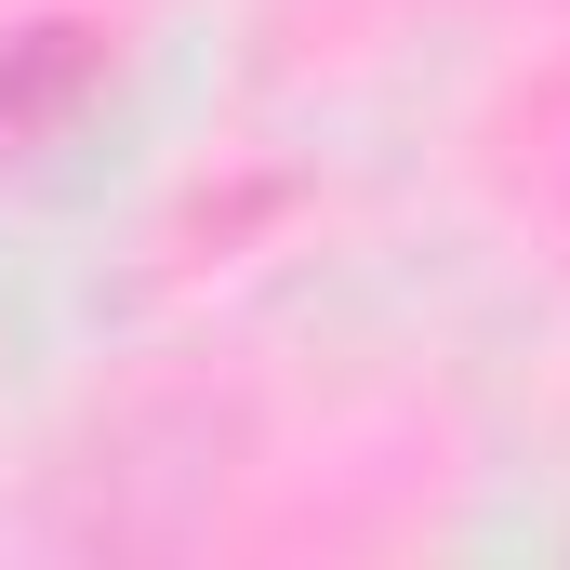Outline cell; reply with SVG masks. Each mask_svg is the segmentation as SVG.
<instances>
[{
	"label": "cell",
	"mask_w": 570,
	"mask_h": 570,
	"mask_svg": "<svg viewBox=\"0 0 570 570\" xmlns=\"http://www.w3.org/2000/svg\"><path fill=\"white\" fill-rule=\"evenodd\" d=\"M107 80V27H13L0 40V134H53Z\"/></svg>",
	"instance_id": "obj_1"
}]
</instances>
